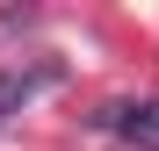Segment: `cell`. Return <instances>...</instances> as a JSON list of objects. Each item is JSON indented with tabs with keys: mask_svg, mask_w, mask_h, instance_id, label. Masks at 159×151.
<instances>
[{
	"mask_svg": "<svg viewBox=\"0 0 159 151\" xmlns=\"http://www.w3.org/2000/svg\"><path fill=\"white\" fill-rule=\"evenodd\" d=\"M116 130L138 144V151H159V101H138V108L123 101V122H116Z\"/></svg>",
	"mask_w": 159,
	"mask_h": 151,
	"instance_id": "obj_1",
	"label": "cell"
},
{
	"mask_svg": "<svg viewBox=\"0 0 159 151\" xmlns=\"http://www.w3.org/2000/svg\"><path fill=\"white\" fill-rule=\"evenodd\" d=\"M43 79H51V72H0V122H7V115L22 108V101H29V94L43 86Z\"/></svg>",
	"mask_w": 159,
	"mask_h": 151,
	"instance_id": "obj_2",
	"label": "cell"
}]
</instances>
